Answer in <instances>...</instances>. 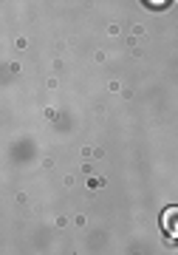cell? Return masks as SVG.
Returning <instances> with one entry per match:
<instances>
[{"mask_svg":"<svg viewBox=\"0 0 178 255\" xmlns=\"http://www.w3.org/2000/svg\"><path fill=\"white\" fill-rule=\"evenodd\" d=\"M161 230H164L170 238L178 241V204H173V207H167L161 213Z\"/></svg>","mask_w":178,"mask_h":255,"instance_id":"1","label":"cell"}]
</instances>
